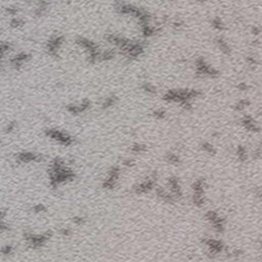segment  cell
<instances>
[{
    "label": "cell",
    "mask_w": 262,
    "mask_h": 262,
    "mask_svg": "<svg viewBox=\"0 0 262 262\" xmlns=\"http://www.w3.org/2000/svg\"><path fill=\"white\" fill-rule=\"evenodd\" d=\"M52 236L51 231H46L42 234H35L30 231H26L24 234V239L28 245L33 249H39L45 246V244L50 240Z\"/></svg>",
    "instance_id": "1"
},
{
    "label": "cell",
    "mask_w": 262,
    "mask_h": 262,
    "mask_svg": "<svg viewBox=\"0 0 262 262\" xmlns=\"http://www.w3.org/2000/svg\"><path fill=\"white\" fill-rule=\"evenodd\" d=\"M45 134L47 135L48 137H50V138L58 141L61 145H65V147L72 145L74 142L73 137L70 136V135L67 134V133L63 132V131H60L58 129H47L45 131Z\"/></svg>",
    "instance_id": "2"
},
{
    "label": "cell",
    "mask_w": 262,
    "mask_h": 262,
    "mask_svg": "<svg viewBox=\"0 0 262 262\" xmlns=\"http://www.w3.org/2000/svg\"><path fill=\"white\" fill-rule=\"evenodd\" d=\"M65 37L63 35H54L50 38L47 41L46 44V50H47L48 54L52 56H58V49L61 48V46L64 44Z\"/></svg>",
    "instance_id": "3"
},
{
    "label": "cell",
    "mask_w": 262,
    "mask_h": 262,
    "mask_svg": "<svg viewBox=\"0 0 262 262\" xmlns=\"http://www.w3.org/2000/svg\"><path fill=\"white\" fill-rule=\"evenodd\" d=\"M120 176V168L117 166L112 167L108 172V177L103 182V187L105 189H113L116 187V182Z\"/></svg>",
    "instance_id": "4"
},
{
    "label": "cell",
    "mask_w": 262,
    "mask_h": 262,
    "mask_svg": "<svg viewBox=\"0 0 262 262\" xmlns=\"http://www.w3.org/2000/svg\"><path fill=\"white\" fill-rule=\"evenodd\" d=\"M16 161L23 164L31 163V162H35V163H39V162L43 161V156L39 155V154L31 153V152H22L16 155Z\"/></svg>",
    "instance_id": "5"
},
{
    "label": "cell",
    "mask_w": 262,
    "mask_h": 262,
    "mask_svg": "<svg viewBox=\"0 0 262 262\" xmlns=\"http://www.w3.org/2000/svg\"><path fill=\"white\" fill-rule=\"evenodd\" d=\"M76 44L79 45L80 47L84 48V49L87 50V52L93 51V50H98V45L95 43V42L91 41V40L87 39V38L84 37H78L76 39Z\"/></svg>",
    "instance_id": "6"
},
{
    "label": "cell",
    "mask_w": 262,
    "mask_h": 262,
    "mask_svg": "<svg viewBox=\"0 0 262 262\" xmlns=\"http://www.w3.org/2000/svg\"><path fill=\"white\" fill-rule=\"evenodd\" d=\"M31 58V54L27 53V52H20L16 56H14V58L10 60V64L11 66H14V68L16 69H21L22 66Z\"/></svg>",
    "instance_id": "7"
},
{
    "label": "cell",
    "mask_w": 262,
    "mask_h": 262,
    "mask_svg": "<svg viewBox=\"0 0 262 262\" xmlns=\"http://www.w3.org/2000/svg\"><path fill=\"white\" fill-rule=\"evenodd\" d=\"M241 124L246 128V130L250 131V132H258L260 130V127L255 123L253 118L249 115H245L244 117L241 119Z\"/></svg>",
    "instance_id": "8"
},
{
    "label": "cell",
    "mask_w": 262,
    "mask_h": 262,
    "mask_svg": "<svg viewBox=\"0 0 262 262\" xmlns=\"http://www.w3.org/2000/svg\"><path fill=\"white\" fill-rule=\"evenodd\" d=\"M206 245L208 246L209 251H210V252L212 253V254H214V255L219 254V253H220L221 251H222V249H223V244L218 240H212V239L207 240L206 241Z\"/></svg>",
    "instance_id": "9"
},
{
    "label": "cell",
    "mask_w": 262,
    "mask_h": 262,
    "mask_svg": "<svg viewBox=\"0 0 262 262\" xmlns=\"http://www.w3.org/2000/svg\"><path fill=\"white\" fill-rule=\"evenodd\" d=\"M48 6H49V3H47V2H39L38 5H37V7H36L35 10H34L35 16H38V18L43 16L44 14L47 12Z\"/></svg>",
    "instance_id": "10"
},
{
    "label": "cell",
    "mask_w": 262,
    "mask_h": 262,
    "mask_svg": "<svg viewBox=\"0 0 262 262\" xmlns=\"http://www.w3.org/2000/svg\"><path fill=\"white\" fill-rule=\"evenodd\" d=\"M216 43L218 45V47L220 48V50L225 54H230L231 52V49H230V46L229 45L226 41H225L223 38H217L216 39Z\"/></svg>",
    "instance_id": "11"
},
{
    "label": "cell",
    "mask_w": 262,
    "mask_h": 262,
    "mask_svg": "<svg viewBox=\"0 0 262 262\" xmlns=\"http://www.w3.org/2000/svg\"><path fill=\"white\" fill-rule=\"evenodd\" d=\"M116 56L115 49H109L107 51H101L100 56H99V62H105V61L113 60Z\"/></svg>",
    "instance_id": "12"
},
{
    "label": "cell",
    "mask_w": 262,
    "mask_h": 262,
    "mask_svg": "<svg viewBox=\"0 0 262 262\" xmlns=\"http://www.w3.org/2000/svg\"><path fill=\"white\" fill-rule=\"evenodd\" d=\"M236 156H238V159L240 160L241 162L246 161L247 158H248V156H247L246 147H242V145H240V147H236Z\"/></svg>",
    "instance_id": "13"
},
{
    "label": "cell",
    "mask_w": 262,
    "mask_h": 262,
    "mask_svg": "<svg viewBox=\"0 0 262 262\" xmlns=\"http://www.w3.org/2000/svg\"><path fill=\"white\" fill-rule=\"evenodd\" d=\"M116 100H117V98H116L115 95H112V96H110V98H107L103 101L101 107H103V109H109V108L113 107V105H115Z\"/></svg>",
    "instance_id": "14"
},
{
    "label": "cell",
    "mask_w": 262,
    "mask_h": 262,
    "mask_svg": "<svg viewBox=\"0 0 262 262\" xmlns=\"http://www.w3.org/2000/svg\"><path fill=\"white\" fill-rule=\"evenodd\" d=\"M211 25H212L213 28H214L215 30H217V31H222V30H224V28H225L223 22L219 18L213 19V20L211 21Z\"/></svg>",
    "instance_id": "15"
},
{
    "label": "cell",
    "mask_w": 262,
    "mask_h": 262,
    "mask_svg": "<svg viewBox=\"0 0 262 262\" xmlns=\"http://www.w3.org/2000/svg\"><path fill=\"white\" fill-rule=\"evenodd\" d=\"M202 149L204 150L207 154H209V155H215V154H216V150H215V147H213L210 142H207V141H205V142L202 143Z\"/></svg>",
    "instance_id": "16"
},
{
    "label": "cell",
    "mask_w": 262,
    "mask_h": 262,
    "mask_svg": "<svg viewBox=\"0 0 262 262\" xmlns=\"http://www.w3.org/2000/svg\"><path fill=\"white\" fill-rule=\"evenodd\" d=\"M249 105H250V101L246 98H243V99H241V100H239L238 103L234 105V110H236V111H243V110H244L246 107H248Z\"/></svg>",
    "instance_id": "17"
},
{
    "label": "cell",
    "mask_w": 262,
    "mask_h": 262,
    "mask_svg": "<svg viewBox=\"0 0 262 262\" xmlns=\"http://www.w3.org/2000/svg\"><path fill=\"white\" fill-rule=\"evenodd\" d=\"M24 25H25V21L21 18H18V16L12 18L11 21H10V27L11 28L16 29V28H20V27H23Z\"/></svg>",
    "instance_id": "18"
},
{
    "label": "cell",
    "mask_w": 262,
    "mask_h": 262,
    "mask_svg": "<svg viewBox=\"0 0 262 262\" xmlns=\"http://www.w3.org/2000/svg\"><path fill=\"white\" fill-rule=\"evenodd\" d=\"M147 151V145H143V143H134V145L131 147V152L134 154H139L142 153V152Z\"/></svg>",
    "instance_id": "19"
},
{
    "label": "cell",
    "mask_w": 262,
    "mask_h": 262,
    "mask_svg": "<svg viewBox=\"0 0 262 262\" xmlns=\"http://www.w3.org/2000/svg\"><path fill=\"white\" fill-rule=\"evenodd\" d=\"M141 88L142 90H145L147 93L149 94H156L157 93V88L155 87L154 85H152L151 83H145L141 85Z\"/></svg>",
    "instance_id": "20"
},
{
    "label": "cell",
    "mask_w": 262,
    "mask_h": 262,
    "mask_svg": "<svg viewBox=\"0 0 262 262\" xmlns=\"http://www.w3.org/2000/svg\"><path fill=\"white\" fill-rule=\"evenodd\" d=\"M166 159H167V161H168L169 163L173 164V165H177V164H179V162H180V159H179L178 156L175 155V154H172V153L167 154Z\"/></svg>",
    "instance_id": "21"
},
{
    "label": "cell",
    "mask_w": 262,
    "mask_h": 262,
    "mask_svg": "<svg viewBox=\"0 0 262 262\" xmlns=\"http://www.w3.org/2000/svg\"><path fill=\"white\" fill-rule=\"evenodd\" d=\"M0 253L4 256H9L14 253V247L11 245H5L0 249Z\"/></svg>",
    "instance_id": "22"
},
{
    "label": "cell",
    "mask_w": 262,
    "mask_h": 262,
    "mask_svg": "<svg viewBox=\"0 0 262 262\" xmlns=\"http://www.w3.org/2000/svg\"><path fill=\"white\" fill-rule=\"evenodd\" d=\"M5 11H6V14H8L10 16L16 18V16L19 12V8L16 7V6H8V7L5 8Z\"/></svg>",
    "instance_id": "23"
},
{
    "label": "cell",
    "mask_w": 262,
    "mask_h": 262,
    "mask_svg": "<svg viewBox=\"0 0 262 262\" xmlns=\"http://www.w3.org/2000/svg\"><path fill=\"white\" fill-rule=\"evenodd\" d=\"M32 210L35 213H43L47 210V208H46L45 205H43V204H37V205H35V206H33Z\"/></svg>",
    "instance_id": "24"
},
{
    "label": "cell",
    "mask_w": 262,
    "mask_h": 262,
    "mask_svg": "<svg viewBox=\"0 0 262 262\" xmlns=\"http://www.w3.org/2000/svg\"><path fill=\"white\" fill-rule=\"evenodd\" d=\"M153 116L155 118H157V119L162 120L166 117V113H165V111H163V110H156V111L153 112Z\"/></svg>",
    "instance_id": "25"
},
{
    "label": "cell",
    "mask_w": 262,
    "mask_h": 262,
    "mask_svg": "<svg viewBox=\"0 0 262 262\" xmlns=\"http://www.w3.org/2000/svg\"><path fill=\"white\" fill-rule=\"evenodd\" d=\"M16 122H10V123H8L7 125H6L5 132L6 133L12 132V131H14V129H16Z\"/></svg>",
    "instance_id": "26"
},
{
    "label": "cell",
    "mask_w": 262,
    "mask_h": 262,
    "mask_svg": "<svg viewBox=\"0 0 262 262\" xmlns=\"http://www.w3.org/2000/svg\"><path fill=\"white\" fill-rule=\"evenodd\" d=\"M73 222L75 223V224H77V225H81V224H83V223L85 222V218L78 215V216H75L73 218Z\"/></svg>",
    "instance_id": "27"
},
{
    "label": "cell",
    "mask_w": 262,
    "mask_h": 262,
    "mask_svg": "<svg viewBox=\"0 0 262 262\" xmlns=\"http://www.w3.org/2000/svg\"><path fill=\"white\" fill-rule=\"evenodd\" d=\"M236 88H238L239 90H241V91H246V90H248L249 86L247 85L245 82H241V83H239L238 85H236Z\"/></svg>",
    "instance_id": "28"
},
{
    "label": "cell",
    "mask_w": 262,
    "mask_h": 262,
    "mask_svg": "<svg viewBox=\"0 0 262 262\" xmlns=\"http://www.w3.org/2000/svg\"><path fill=\"white\" fill-rule=\"evenodd\" d=\"M247 62H248L249 66H256L257 65L256 58H255V56H250L247 58Z\"/></svg>",
    "instance_id": "29"
},
{
    "label": "cell",
    "mask_w": 262,
    "mask_h": 262,
    "mask_svg": "<svg viewBox=\"0 0 262 262\" xmlns=\"http://www.w3.org/2000/svg\"><path fill=\"white\" fill-rule=\"evenodd\" d=\"M251 33H252V35L254 36H259V34H260V28L259 27H252V29H251Z\"/></svg>",
    "instance_id": "30"
},
{
    "label": "cell",
    "mask_w": 262,
    "mask_h": 262,
    "mask_svg": "<svg viewBox=\"0 0 262 262\" xmlns=\"http://www.w3.org/2000/svg\"><path fill=\"white\" fill-rule=\"evenodd\" d=\"M172 26H173V28H175V29H180L181 27L183 26V22L182 21H175V22H173Z\"/></svg>",
    "instance_id": "31"
},
{
    "label": "cell",
    "mask_w": 262,
    "mask_h": 262,
    "mask_svg": "<svg viewBox=\"0 0 262 262\" xmlns=\"http://www.w3.org/2000/svg\"><path fill=\"white\" fill-rule=\"evenodd\" d=\"M123 165L124 166H127V167H132L134 165V161L131 159H125L123 161Z\"/></svg>",
    "instance_id": "32"
},
{
    "label": "cell",
    "mask_w": 262,
    "mask_h": 262,
    "mask_svg": "<svg viewBox=\"0 0 262 262\" xmlns=\"http://www.w3.org/2000/svg\"><path fill=\"white\" fill-rule=\"evenodd\" d=\"M61 234L65 236H71V229H61Z\"/></svg>",
    "instance_id": "33"
},
{
    "label": "cell",
    "mask_w": 262,
    "mask_h": 262,
    "mask_svg": "<svg viewBox=\"0 0 262 262\" xmlns=\"http://www.w3.org/2000/svg\"><path fill=\"white\" fill-rule=\"evenodd\" d=\"M0 35H1V30H0Z\"/></svg>",
    "instance_id": "34"
}]
</instances>
